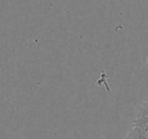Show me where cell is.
<instances>
[{
    "instance_id": "1",
    "label": "cell",
    "mask_w": 148,
    "mask_h": 139,
    "mask_svg": "<svg viewBox=\"0 0 148 139\" xmlns=\"http://www.w3.org/2000/svg\"><path fill=\"white\" fill-rule=\"evenodd\" d=\"M124 139H148V121L136 118L132 129Z\"/></svg>"
},
{
    "instance_id": "2",
    "label": "cell",
    "mask_w": 148,
    "mask_h": 139,
    "mask_svg": "<svg viewBox=\"0 0 148 139\" xmlns=\"http://www.w3.org/2000/svg\"><path fill=\"white\" fill-rule=\"evenodd\" d=\"M136 118L148 121V100L142 104L141 108L138 111V114H137V116H136Z\"/></svg>"
},
{
    "instance_id": "3",
    "label": "cell",
    "mask_w": 148,
    "mask_h": 139,
    "mask_svg": "<svg viewBox=\"0 0 148 139\" xmlns=\"http://www.w3.org/2000/svg\"><path fill=\"white\" fill-rule=\"evenodd\" d=\"M147 65H148V59H147Z\"/></svg>"
}]
</instances>
